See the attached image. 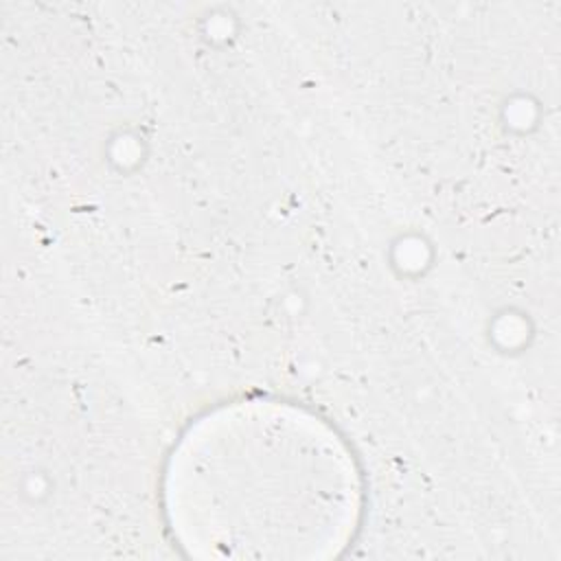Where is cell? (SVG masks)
<instances>
[{
    "mask_svg": "<svg viewBox=\"0 0 561 561\" xmlns=\"http://www.w3.org/2000/svg\"><path fill=\"white\" fill-rule=\"evenodd\" d=\"M353 462L322 423L291 408L219 412L184 438L169 471L171 511L213 543H291L355 511Z\"/></svg>",
    "mask_w": 561,
    "mask_h": 561,
    "instance_id": "1",
    "label": "cell"
}]
</instances>
